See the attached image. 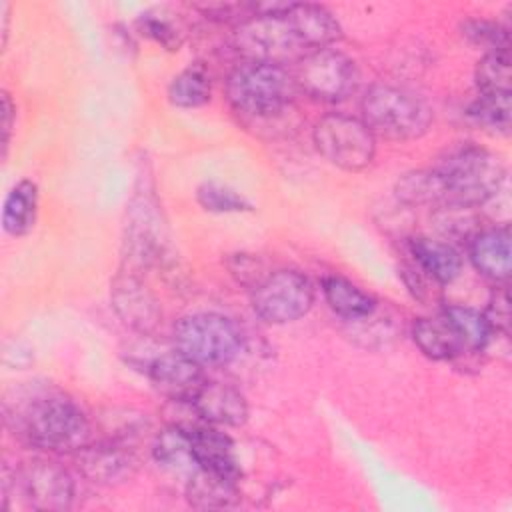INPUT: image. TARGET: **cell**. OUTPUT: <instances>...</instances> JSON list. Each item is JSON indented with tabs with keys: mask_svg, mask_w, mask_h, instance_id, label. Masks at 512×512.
<instances>
[{
	"mask_svg": "<svg viewBox=\"0 0 512 512\" xmlns=\"http://www.w3.org/2000/svg\"><path fill=\"white\" fill-rule=\"evenodd\" d=\"M316 150L334 166L358 172L372 164L376 154V136L354 116L332 112L322 116L312 132Z\"/></svg>",
	"mask_w": 512,
	"mask_h": 512,
	"instance_id": "cell-7",
	"label": "cell"
},
{
	"mask_svg": "<svg viewBox=\"0 0 512 512\" xmlns=\"http://www.w3.org/2000/svg\"><path fill=\"white\" fill-rule=\"evenodd\" d=\"M184 430L188 432L190 450H192L196 468H202L238 482L240 466L234 456L232 440L224 432H218L216 428H212V424L204 420Z\"/></svg>",
	"mask_w": 512,
	"mask_h": 512,
	"instance_id": "cell-14",
	"label": "cell"
},
{
	"mask_svg": "<svg viewBox=\"0 0 512 512\" xmlns=\"http://www.w3.org/2000/svg\"><path fill=\"white\" fill-rule=\"evenodd\" d=\"M6 424L28 446L44 452H78L90 444V422L80 406L60 392H34L6 402Z\"/></svg>",
	"mask_w": 512,
	"mask_h": 512,
	"instance_id": "cell-2",
	"label": "cell"
},
{
	"mask_svg": "<svg viewBox=\"0 0 512 512\" xmlns=\"http://www.w3.org/2000/svg\"><path fill=\"white\" fill-rule=\"evenodd\" d=\"M484 318L492 330V334L502 332L508 334L510 332V298H508V290L502 286L496 292H492L488 308L484 312Z\"/></svg>",
	"mask_w": 512,
	"mask_h": 512,
	"instance_id": "cell-31",
	"label": "cell"
},
{
	"mask_svg": "<svg viewBox=\"0 0 512 512\" xmlns=\"http://www.w3.org/2000/svg\"><path fill=\"white\" fill-rule=\"evenodd\" d=\"M360 108L368 130L388 140L420 138L432 124V110L420 96L390 84L370 86Z\"/></svg>",
	"mask_w": 512,
	"mask_h": 512,
	"instance_id": "cell-4",
	"label": "cell"
},
{
	"mask_svg": "<svg viewBox=\"0 0 512 512\" xmlns=\"http://www.w3.org/2000/svg\"><path fill=\"white\" fill-rule=\"evenodd\" d=\"M110 300L118 318L134 332L152 334L158 328L162 318L160 304L136 270L120 268L112 280Z\"/></svg>",
	"mask_w": 512,
	"mask_h": 512,
	"instance_id": "cell-11",
	"label": "cell"
},
{
	"mask_svg": "<svg viewBox=\"0 0 512 512\" xmlns=\"http://www.w3.org/2000/svg\"><path fill=\"white\" fill-rule=\"evenodd\" d=\"M412 340L420 352L432 360H454L466 352L456 326L444 312L416 318L412 324Z\"/></svg>",
	"mask_w": 512,
	"mask_h": 512,
	"instance_id": "cell-17",
	"label": "cell"
},
{
	"mask_svg": "<svg viewBox=\"0 0 512 512\" xmlns=\"http://www.w3.org/2000/svg\"><path fill=\"white\" fill-rule=\"evenodd\" d=\"M470 260L474 268L494 280L506 282L510 276V230L508 226H496L480 230L470 238Z\"/></svg>",
	"mask_w": 512,
	"mask_h": 512,
	"instance_id": "cell-16",
	"label": "cell"
},
{
	"mask_svg": "<svg viewBox=\"0 0 512 512\" xmlns=\"http://www.w3.org/2000/svg\"><path fill=\"white\" fill-rule=\"evenodd\" d=\"M212 82L204 66L192 64L176 74L168 86V100L178 108H198L210 100Z\"/></svg>",
	"mask_w": 512,
	"mask_h": 512,
	"instance_id": "cell-23",
	"label": "cell"
},
{
	"mask_svg": "<svg viewBox=\"0 0 512 512\" xmlns=\"http://www.w3.org/2000/svg\"><path fill=\"white\" fill-rule=\"evenodd\" d=\"M148 378L172 402H190L206 382L202 366L178 350L154 358L148 366Z\"/></svg>",
	"mask_w": 512,
	"mask_h": 512,
	"instance_id": "cell-12",
	"label": "cell"
},
{
	"mask_svg": "<svg viewBox=\"0 0 512 512\" xmlns=\"http://www.w3.org/2000/svg\"><path fill=\"white\" fill-rule=\"evenodd\" d=\"M288 10L280 14H258L242 20L234 36L238 52H242L248 60L272 62L280 66L298 62L302 56H306L308 50L294 22L290 20Z\"/></svg>",
	"mask_w": 512,
	"mask_h": 512,
	"instance_id": "cell-6",
	"label": "cell"
},
{
	"mask_svg": "<svg viewBox=\"0 0 512 512\" xmlns=\"http://www.w3.org/2000/svg\"><path fill=\"white\" fill-rule=\"evenodd\" d=\"M468 118L490 134L506 136L512 120L510 94H478L468 106Z\"/></svg>",
	"mask_w": 512,
	"mask_h": 512,
	"instance_id": "cell-24",
	"label": "cell"
},
{
	"mask_svg": "<svg viewBox=\"0 0 512 512\" xmlns=\"http://www.w3.org/2000/svg\"><path fill=\"white\" fill-rule=\"evenodd\" d=\"M140 26L144 30L146 36H150L152 40H156L158 44H162L164 48H178L180 44V38H178V30H174V26L162 18H152V16H146L140 20Z\"/></svg>",
	"mask_w": 512,
	"mask_h": 512,
	"instance_id": "cell-32",
	"label": "cell"
},
{
	"mask_svg": "<svg viewBox=\"0 0 512 512\" xmlns=\"http://www.w3.org/2000/svg\"><path fill=\"white\" fill-rule=\"evenodd\" d=\"M76 466L90 482L110 486L128 480L136 468V460L122 442L108 440L102 444H86L78 450Z\"/></svg>",
	"mask_w": 512,
	"mask_h": 512,
	"instance_id": "cell-13",
	"label": "cell"
},
{
	"mask_svg": "<svg viewBox=\"0 0 512 512\" xmlns=\"http://www.w3.org/2000/svg\"><path fill=\"white\" fill-rule=\"evenodd\" d=\"M196 200L198 204L208 210V212H216V214H230V212H244L250 210L252 204L236 190H232L230 186H224L220 182L208 180L202 182L196 190Z\"/></svg>",
	"mask_w": 512,
	"mask_h": 512,
	"instance_id": "cell-28",
	"label": "cell"
},
{
	"mask_svg": "<svg viewBox=\"0 0 512 512\" xmlns=\"http://www.w3.org/2000/svg\"><path fill=\"white\" fill-rule=\"evenodd\" d=\"M402 280L408 288V292L422 304H434L438 298V286H442L440 282H436L430 274H426L414 260L404 264L402 270Z\"/></svg>",
	"mask_w": 512,
	"mask_h": 512,
	"instance_id": "cell-30",
	"label": "cell"
},
{
	"mask_svg": "<svg viewBox=\"0 0 512 512\" xmlns=\"http://www.w3.org/2000/svg\"><path fill=\"white\" fill-rule=\"evenodd\" d=\"M474 80L478 94H510V56L490 52L476 64Z\"/></svg>",
	"mask_w": 512,
	"mask_h": 512,
	"instance_id": "cell-26",
	"label": "cell"
},
{
	"mask_svg": "<svg viewBox=\"0 0 512 512\" xmlns=\"http://www.w3.org/2000/svg\"><path fill=\"white\" fill-rule=\"evenodd\" d=\"M442 312L456 326L466 350L482 352L486 348V344L490 342L492 330H490L484 314H480L478 310L468 308V306H446Z\"/></svg>",
	"mask_w": 512,
	"mask_h": 512,
	"instance_id": "cell-25",
	"label": "cell"
},
{
	"mask_svg": "<svg viewBox=\"0 0 512 512\" xmlns=\"http://www.w3.org/2000/svg\"><path fill=\"white\" fill-rule=\"evenodd\" d=\"M16 488L34 510H66L74 500V480L68 470L50 460L24 462L14 472Z\"/></svg>",
	"mask_w": 512,
	"mask_h": 512,
	"instance_id": "cell-10",
	"label": "cell"
},
{
	"mask_svg": "<svg viewBox=\"0 0 512 512\" xmlns=\"http://www.w3.org/2000/svg\"><path fill=\"white\" fill-rule=\"evenodd\" d=\"M186 500L198 510L230 508L238 500L236 480L196 468L186 482Z\"/></svg>",
	"mask_w": 512,
	"mask_h": 512,
	"instance_id": "cell-19",
	"label": "cell"
},
{
	"mask_svg": "<svg viewBox=\"0 0 512 512\" xmlns=\"http://www.w3.org/2000/svg\"><path fill=\"white\" fill-rule=\"evenodd\" d=\"M294 82L316 100L338 102L356 90L358 68L350 56L334 48H320L296 62Z\"/></svg>",
	"mask_w": 512,
	"mask_h": 512,
	"instance_id": "cell-9",
	"label": "cell"
},
{
	"mask_svg": "<svg viewBox=\"0 0 512 512\" xmlns=\"http://www.w3.org/2000/svg\"><path fill=\"white\" fill-rule=\"evenodd\" d=\"M14 118H16V106H14L12 98H10V94L2 92V146H4V152L8 148V140H10V134H12Z\"/></svg>",
	"mask_w": 512,
	"mask_h": 512,
	"instance_id": "cell-33",
	"label": "cell"
},
{
	"mask_svg": "<svg viewBox=\"0 0 512 512\" xmlns=\"http://www.w3.org/2000/svg\"><path fill=\"white\" fill-rule=\"evenodd\" d=\"M322 292L330 310L344 320H364L376 310V300L342 276H326Z\"/></svg>",
	"mask_w": 512,
	"mask_h": 512,
	"instance_id": "cell-21",
	"label": "cell"
},
{
	"mask_svg": "<svg viewBox=\"0 0 512 512\" xmlns=\"http://www.w3.org/2000/svg\"><path fill=\"white\" fill-rule=\"evenodd\" d=\"M410 256L426 274H430L440 284L452 282L462 268V260L456 248L442 240L418 236L410 240Z\"/></svg>",
	"mask_w": 512,
	"mask_h": 512,
	"instance_id": "cell-20",
	"label": "cell"
},
{
	"mask_svg": "<svg viewBox=\"0 0 512 512\" xmlns=\"http://www.w3.org/2000/svg\"><path fill=\"white\" fill-rule=\"evenodd\" d=\"M312 304V282L298 270H276L252 286V308L268 324L294 322Z\"/></svg>",
	"mask_w": 512,
	"mask_h": 512,
	"instance_id": "cell-8",
	"label": "cell"
},
{
	"mask_svg": "<svg viewBox=\"0 0 512 512\" xmlns=\"http://www.w3.org/2000/svg\"><path fill=\"white\" fill-rule=\"evenodd\" d=\"M38 188L32 180H20L12 186L2 208V228L10 236H24L36 220Z\"/></svg>",
	"mask_w": 512,
	"mask_h": 512,
	"instance_id": "cell-22",
	"label": "cell"
},
{
	"mask_svg": "<svg viewBox=\"0 0 512 512\" xmlns=\"http://www.w3.org/2000/svg\"><path fill=\"white\" fill-rule=\"evenodd\" d=\"M506 176L502 160L480 146L450 150L434 168L404 174L396 196L410 206L476 208L498 194Z\"/></svg>",
	"mask_w": 512,
	"mask_h": 512,
	"instance_id": "cell-1",
	"label": "cell"
},
{
	"mask_svg": "<svg viewBox=\"0 0 512 512\" xmlns=\"http://www.w3.org/2000/svg\"><path fill=\"white\" fill-rule=\"evenodd\" d=\"M462 34L474 44L490 52H508L510 36L508 28L492 20H468L462 26Z\"/></svg>",
	"mask_w": 512,
	"mask_h": 512,
	"instance_id": "cell-29",
	"label": "cell"
},
{
	"mask_svg": "<svg viewBox=\"0 0 512 512\" xmlns=\"http://www.w3.org/2000/svg\"><path fill=\"white\" fill-rule=\"evenodd\" d=\"M154 458L158 464L168 468H178V470L188 468L190 464L196 466L190 450L188 432L172 424L168 430L158 434L154 442Z\"/></svg>",
	"mask_w": 512,
	"mask_h": 512,
	"instance_id": "cell-27",
	"label": "cell"
},
{
	"mask_svg": "<svg viewBox=\"0 0 512 512\" xmlns=\"http://www.w3.org/2000/svg\"><path fill=\"white\" fill-rule=\"evenodd\" d=\"M200 420L212 426H240L248 418L246 398L230 384L204 382L190 400Z\"/></svg>",
	"mask_w": 512,
	"mask_h": 512,
	"instance_id": "cell-15",
	"label": "cell"
},
{
	"mask_svg": "<svg viewBox=\"0 0 512 512\" xmlns=\"http://www.w3.org/2000/svg\"><path fill=\"white\" fill-rule=\"evenodd\" d=\"M288 14L308 52L328 48L340 38V24L324 6L292 4Z\"/></svg>",
	"mask_w": 512,
	"mask_h": 512,
	"instance_id": "cell-18",
	"label": "cell"
},
{
	"mask_svg": "<svg viewBox=\"0 0 512 512\" xmlns=\"http://www.w3.org/2000/svg\"><path fill=\"white\" fill-rule=\"evenodd\" d=\"M294 76L272 62L248 60L232 70L226 96L234 112L250 120H266L284 112L294 96Z\"/></svg>",
	"mask_w": 512,
	"mask_h": 512,
	"instance_id": "cell-3",
	"label": "cell"
},
{
	"mask_svg": "<svg viewBox=\"0 0 512 512\" xmlns=\"http://www.w3.org/2000/svg\"><path fill=\"white\" fill-rule=\"evenodd\" d=\"M178 352L200 366H224L242 352L244 336L234 320L218 312H196L182 316L172 328Z\"/></svg>",
	"mask_w": 512,
	"mask_h": 512,
	"instance_id": "cell-5",
	"label": "cell"
}]
</instances>
